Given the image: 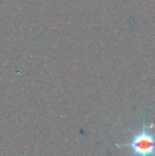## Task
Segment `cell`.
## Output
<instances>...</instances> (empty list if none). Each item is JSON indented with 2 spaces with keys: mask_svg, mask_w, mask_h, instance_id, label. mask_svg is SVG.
I'll list each match as a JSON object with an SVG mask.
<instances>
[{
  "mask_svg": "<svg viewBox=\"0 0 155 156\" xmlns=\"http://www.w3.org/2000/svg\"><path fill=\"white\" fill-rule=\"evenodd\" d=\"M116 146L129 148L132 156H155L154 129L146 124L143 116L141 130L132 133L127 143L116 144Z\"/></svg>",
  "mask_w": 155,
  "mask_h": 156,
  "instance_id": "cell-1",
  "label": "cell"
}]
</instances>
